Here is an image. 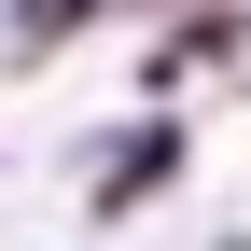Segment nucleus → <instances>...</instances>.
Returning <instances> with one entry per match:
<instances>
[{
  "instance_id": "f257e3e1",
  "label": "nucleus",
  "mask_w": 251,
  "mask_h": 251,
  "mask_svg": "<svg viewBox=\"0 0 251 251\" xmlns=\"http://www.w3.org/2000/svg\"><path fill=\"white\" fill-rule=\"evenodd\" d=\"M168 168H181V126H140V140H126V168L98 181V224H126L140 196H168Z\"/></svg>"
}]
</instances>
